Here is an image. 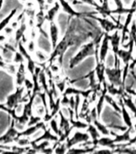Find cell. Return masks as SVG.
Returning <instances> with one entry per match:
<instances>
[{
  "mask_svg": "<svg viewBox=\"0 0 136 154\" xmlns=\"http://www.w3.org/2000/svg\"><path fill=\"white\" fill-rule=\"evenodd\" d=\"M38 4V10H44L45 11L46 7H47L46 4V0H35Z\"/></svg>",
  "mask_w": 136,
  "mask_h": 154,
  "instance_id": "cell-40",
  "label": "cell"
},
{
  "mask_svg": "<svg viewBox=\"0 0 136 154\" xmlns=\"http://www.w3.org/2000/svg\"><path fill=\"white\" fill-rule=\"evenodd\" d=\"M2 32H3V33H4L7 37H10V36H14V29L11 26L8 25V26H6V27L2 30Z\"/></svg>",
  "mask_w": 136,
  "mask_h": 154,
  "instance_id": "cell-39",
  "label": "cell"
},
{
  "mask_svg": "<svg viewBox=\"0 0 136 154\" xmlns=\"http://www.w3.org/2000/svg\"><path fill=\"white\" fill-rule=\"evenodd\" d=\"M0 60H3V59H2V55H1V54H0Z\"/></svg>",
  "mask_w": 136,
  "mask_h": 154,
  "instance_id": "cell-49",
  "label": "cell"
},
{
  "mask_svg": "<svg viewBox=\"0 0 136 154\" xmlns=\"http://www.w3.org/2000/svg\"><path fill=\"white\" fill-rule=\"evenodd\" d=\"M12 63H14L17 65L19 64V63H25V59H24L23 55H22L18 50L14 53V56H13V59H12Z\"/></svg>",
  "mask_w": 136,
  "mask_h": 154,
  "instance_id": "cell-33",
  "label": "cell"
},
{
  "mask_svg": "<svg viewBox=\"0 0 136 154\" xmlns=\"http://www.w3.org/2000/svg\"><path fill=\"white\" fill-rule=\"evenodd\" d=\"M91 140L90 136L86 131L79 129H74L71 134L66 140V144H67V149H69L72 147L77 146L79 144H83L86 142L89 141Z\"/></svg>",
  "mask_w": 136,
  "mask_h": 154,
  "instance_id": "cell-4",
  "label": "cell"
},
{
  "mask_svg": "<svg viewBox=\"0 0 136 154\" xmlns=\"http://www.w3.org/2000/svg\"><path fill=\"white\" fill-rule=\"evenodd\" d=\"M91 123L95 126L96 128L98 129V131L101 135H103V136H110V130L108 128L107 126H106L105 125H103V123L100 122L98 118L93 120Z\"/></svg>",
  "mask_w": 136,
  "mask_h": 154,
  "instance_id": "cell-28",
  "label": "cell"
},
{
  "mask_svg": "<svg viewBox=\"0 0 136 154\" xmlns=\"http://www.w3.org/2000/svg\"><path fill=\"white\" fill-rule=\"evenodd\" d=\"M120 107H121V114H122V120L125 124V126L127 128H133V122H132L131 116H130V113L127 111V108L122 103V98H120Z\"/></svg>",
  "mask_w": 136,
  "mask_h": 154,
  "instance_id": "cell-22",
  "label": "cell"
},
{
  "mask_svg": "<svg viewBox=\"0 0 136 154\" xmlns=\"http://www.w3.org/2000/svg\"><path fill=\"white\" fill-rule=\"evenodd\" d=\"M25 91L26 90L23 86L16 87L15 91L7 96V100H6V103H4L5 105L10 109L15 108L16 105H18L19 103H21L22 97L23 96Z\"/></svg>",
  "mask_w": 136,
  "mask_h": 154,
  "instance_id": "cell-8",
  "label": "cell"
},
{
  "mask_svg": "<svg viewBox=\"0 0 136 154\" xmlns=\"http://www.w3.org/2000/svg\"><path fill=\"white\" fill-rule=\"evenodd\" d=\"M133 128H134V131L136 132V122H135V124H134V125H133Z\"/></svg>",
  "mask_w": 136,
  "mask_h": 154,
  "instance_id": "cell-48",
  "label": "cell"
},
{
  "mask_svg": "<svg viewBox=\"0 0 136 154\" xmlns=\"http://www.w3.org/2000/svg\"><path fill=\"white\" fill-rule=\"evenodd\" d=\"M60 103L62 107H68L69 96H67L66 94H62V96H60Z\"/></svg>",
  "mask_w": 136,
  "mask_h": 154,
  "instance_id": "cell-38",
  "label": "cell"
},
{
  "mask_svg": "<svg viewBox=\"0 0 136 154\" xmlns=\"http://www.w3.org/2000/svg\"><path fill=\"white\" fill-rule=\"evenodd\" d=\"M86 132H87L90 136V138H91V143L93 145L95 146V142L97 141V140L101 137V134L99 133V132L98 131V129L96 128V127L95 125L92 124V123H90L87 125V127H86Z\"/></svg>",
  "mask_w": 136,
  "mask_h": 154,
  "instance_id": "cell-23",
  "label": "cell"
},
{
  "mask_svg": "<svg viewBox=\"0 0 136 154\" xmlns=\"http://www.w3.org/2000/svg\"><path fill=\"white\" fill-rule=\"evenodd\" d=\"M60 11H61V7H60V4L59 3V2L56 0L55 3L50 6V7L46 11V20L48 23L55 21V18L57 17L58 14H59Z\"/></svg>",
  "mask_w": 136,
  "mask_h": 154,
  "instance_id": "cell-18",
  "label": "cell"
},
{
  "mask_svg": "<svg viewBox=\"0 0 136 154\" xmlns=\"http://www.w3.org/2000/svg\"><path fill=\"white\" fill-rule=\"evenodd\" d=\"M27 26H27V21H26V17H23L19 22V26H18V28L14 31V38L16 45L17 43L21 40L22 38L25 35V33L27 30Z\"/></svg>",
  "mask_w": 136,
  "mask_h": 154,
  "instance_id": "cell-20",
  "label": "cell"
},
{
  "mask_svg": "<svg viewBox=\"0 0 136 154\" xmlns=\"http://www.w3.org/2000/svg\"><path fill=\"white\" fill-rule=\"evenodd\" d=\"M25 45H26V50L28 51V52L33 55L35 51L36 50V43L35 39H31V38H30L29 40H27V42H26Z\"/></svg>",
  "mask_w": 136,
  "mask_h": 154,
  "instance_id": "cell-34",
  "label": "cell"
},
{
  "mask_svg": "<svg viewBox=\"0 0 136 154\" xmlns=\"http://www.w3.org/2000/svg\"><path fill=\"white\" fill-rule=\"evenodd\" d=\"M122 98V103H124V105L126 106V108L127 109H129L134 115V117L136 118V104L134 103V100H132V98L131 97V96L129 95H127V96H121Z\"/></svg>",
  "mask_w": 136,
  "mask_h": 154,
  "instance_id": "cell-25",
  "label": "cell"
},
{
  "mask_svg": "<svg viewBox=\"0 0 136 154\" xmlns=\"http://www.w3.org/2000/svg\"><path fill=\"white\" fill-rule=\"evenodd\" d=\"M94 34L85 26L83 16L71 17L65 33L62 35L57 45L52 49L49 55L48 65L57 61L61 67L63 63V57L67 51L71 47H81L89 38H93Z\"/></svg>",
  "mask_w": 136,
  "mask_h": 154,
  "instance_id": "cell-1",
  "label": "cell"
},
{
  "mask_svg": "<svg viewBox=\"0 0 136 154\" xmlns=\"http://www.w3.org/2000/svg\"><path fill=\"white\" fill-rule=\"evenodd\" d=\"M132 77H133V79H134V81H135V84H136V74H133L132 75ZM135 98H134V103H135L136 104V94H135Z\"/></svg>",
  "mask_w": 136,
  "mask_h": 154,
  "instance_id": "cell-46",
  "label": "cell"
},
{
  "mask_svg": "<svg viewBox=\"0 0 136 154\" xmlns=\"http://www.w3.org/2000/svg\"><path fill=\"white\" fill-rule=\"evenodd\" d=\"M134 145H135V147H136V143H134Z\"/></svg>",
  "mask_w": 136,
  "mask_h": 154,
  "instance_id": "cell-50",
  "label": "cell"
},
{
  "mask_svg": "<svg viewBox=\"0 0 136 154\" xmlns=\"http://www.w3.org/2000/svg\"><path fill=\"white\" fill-rule=\"evenodd\" d=\"M132 128H127L122 134H117L115 132L110 131V136H114V140L115 144H126L131 138Z\"/></svg>",
  "mask_w": 136,
  "mask_h": 154,
  "instance_id": "cell-16",
  "label": "cell"
},
{
  "mask_svg": "<svg viewBox=\"0 0 136 154\" xmlns=\"http://www.w3.org/2000/svg\"><path fill=\"white\" fill-rule=\"evenodd\" d=\"M93 91H95V90L91 88H89L87 90H83V89L77 88H74V87L67 86L62 94H66L67 96L79 95L83 99H89V97L91 96V94L92 93Z\"/></svg>",
  "mask_w": 136,
  "mask_h": 154,
  "instance_id": "cell-14",
  "label": "cell"
},
{
  "mask_svg": "<svg viewBox=\"0 0 136 154\" xmlns=\"http://www.w3.org/2000/svg\"><path fill=\"white\" fill-rule=\"evenodd\" d=\"M96 13H93L88 15L87 18H91V19H95L96 21L98 22V24L100 25L101 28L103 29L104 33L110 34L115 30H119V29L122 28V24L120 23H115V22L110 20L107 17H98L95 15Z\"/></svg>",
  "mask_w": 136,
  "mask_h": 154,
  "instance_id": "cell-5",
  "label": "cell"
},
{
  "mask_svg": "<svg viewBox=\"0 0 136 154\" xmlns=\"http://www.w3.org/2000/svg\"><path fill=\"white\" fill-rule=\"evenodd\" d=\"M95 60L96 65L94 70H95V76L96 79H97V81H98V84L102 85L104 82L107 81L105 75V63L100 62L98 60V59H95Z\"/></svg>",
  "mask_w": 136,
  "mask_h": 154,
  "instance_id": "cell-15",
  "label": "cell"
},
{
  "mask_svg": "<svg viewBox=\"0 0 136 154\" xmlns=\"http://www.w3.org/2000/svg\"><path fill=\"white\" fill-rule=\"evenodd\" d=\"M26 64L25 63H22L18 64V67H17L16 73H15V84L16 87H21L23 84L24 79L26 77Z\"/></svg>",
  "mask_w": 136,
  "mask_h": 154,
  "instance_id": "cell-19",
  "label": "cell"
},
{
  "mask_svg": "<svg viewBox=\"0 0 136 154\" xmlns=\"http://www.w3.org/2000/svg\"><path fill=\"white\" fill-rule=\"evenodd\" d=\"M42 120V117L41 116H36L35 114L31 115L30 117H29L28 122H27V125L26 126H31V125H35L36 124H38V122H40Z\"/></svg>",
  "mask_w": 136,
  "mask_h": 154,
  "instance_id": "cell-36",
  "label": "cell"
},
{
  "mask_svg": "<svg viewBox=\"0 0 136 154\" xmlns=\"http://www.w3.org/2000/svg\"><path fill=\"white\" fill-rule=\"evenodd\" d=\"M34 57L35 58V60H37L38 65H42L43 63L47 62L48 59H49V55L46 54V52L43 50L38 48L35 51V52L33 54Z\"/></svg>",
  "mask_w": 136,
  "mask_h": 154,
  "instance_id": "cell-27",
  "label": "cell"
},
{
  "mask_svg": "<svg viewBox=\"0 0 136 154\" xmlns=\"http://www.w3.org/2000/svg\"><path fill=\"white\" fill-rule=\"evenodd\" d=\"M55 86L57 88V89L59 91V92L61 94L63 93V91H65V89L67 88V78L62 79H58V80H55Z\"/></svg>",
  "mask_w": 136,
  "mask_h": 154,
  "instance_id": "cell-32",
  "label": "cell"
},
{
  "mask_svg": "<svg viewBox=\"0 0 136 154\" xmlns=\"http://www.w3.org/2000/svg\"><path fill=\"white\" fill-rule=\"evenodd\" d=\"M113 2L116 6V8H122L124 7L122 3V0H113Z\"/></svg>",
  "mask_w": 136,
  "mask_h": 154,
  "instance_id": "cell-42",
  "label": "cell"
},
{
  "mask_svg": "<svg viewBox=\"0 0 136 154\" xmlns=\"http://www.w3.org/2000/svg\"><path fill=\"white\" fill-rule=\"evenodd\" d=\"M7 36L3 32H0V44H3L5 42H7Z\"/></svg>",
  "mask_w": 136,
  "mask_h": 154,
  "instance_id": "cell-41",
  "label": "cell"
},
{
  "mask_svg": "<svg viewBox=\"0 0 136 154\" xmlns=\"http://www.w3.org/2000/svg\"><path fill=\"white\" fill-rule=\"evenodd\" d=\"M80 2L83 3V4H86L88 6H91V7H93L95 11L100 7V4H98V2H96V0H79Z\"/></svg>",
  "mask_w": 136,
  "mask_h": 154,
  "instance_id": "cell-37",
  "label": "cell"
},
{
  "mask_svg": "<svg viewBox=\"0 0 136 154\" xmlns=\"http://www.w3.org/2000/svg\"><path fill=\"white\" fill-rule=\"evenodd\" d=\"M17 49L22 55H23L24 59H25L26 71L31 75L34 73V70L36 66V62L33 59V55L28 52V51L26 50V46L22 41H19V43H17Z\"/></svg>",
  "mask_w": 136,
  "mask_h": 154,
  "instance_id": "cell-6",
  "label": "cell"
},
{
  "mask_svg": "<svg viewBox=\"0 0 136 154\" xmlns=\"http://www.w3.org/2000/svg\"><path fill=\"white\" fill-rule=\"evenodd\" d=\"M55 1L56 0H46V4H47V7H50V6H51V5L55 3Z\"/></svg>",
  "mask_w": 136,
  "mask_h": 154,
  "instance_id": "cell-45",
  "label": "cell"
},
{
  "mask_svg": "<svg viewBox=\"0 0 136 154\" xmlns=\"http://www.w3.org/2000/svg\"><path fill=\"white\" fill-rule=\"evenodd\" d=\"M105 103L109 104L116 112H121V107H120V104H119V103H117V101L113 98L112 96H110V95H109V94L107 93L106 94L105 96Z\"/></svg>",
  "mask_w": 136,
  "mask_h": 154,
  "instance_id": "cell-30",
  "label": "cell"
},
{
  "mask_svg": "<svg viewBox=\"0 0 136 154\" xmlns=\"http://www.w3.org/2000/svg\"><path fill=\"white\" fill-rule=\"evenodd\" d=\"M43 133L39 136V137L35 140H31V141L35 142V143H38L42 140H50L52 143L56 142L59 139V137L57 135H55L54 132L50 129V128L48 127L47 125H46L43 128Z\"/></svg>",
  "mask_w": 136,
  "mask_h": 154,
  "instance_id": "cell-13",
  "label": "cell"
},
{
  "mask_svg": "<svg viewBox=\"0 0 136 154\" xmlns=\"http://www.w3.org/2000/svg\"><path fill=\"white\" fill-rule=\"evenodd\" d=\"M105 75L106 79H107L109 84L118 88H125V85L122 83V69L121 68L120 63L115 65L114 67H106Z\"/></svg>",
  "mask_w": 136,
  "mask_h": 154,
  "instance_id": "cell-3",
  "label": "cell"
},
{
  "mask_svg": "<svg viewBox=\"0 0 136 154\" xmlns=\"http://www.w3.org/2000/svg\"><path fill=\"white\" fill-rule=\"evenodd\" d=\"M0 110L4 111V112H6L9 113V112H10V110H11V109L7 108V106L5 105L4 103H0Z\"/></svg>",
  "mask_w": 136,
  "mask_h": 154,
  "instance_id": "cell-43",
  "label": "cell"
},
{
  "mask_svg": "<svg viewBox=\"0 0 136 154\" xmlns=\"http://www.w3.org/2000/svg\"><path fill=\"white\" fill-rule=\"evenodd\" d=\"M48 127L50 128V129L52 131L55 135H57L58 137H59L61 135V131L59 129V120H58V115L55 116V117L51 118L49 121H48Z\"/></svg>",
  "mask_w": 136,
  "mask_h": 154,
  "instance_id": "cell-29",
  "label": "cell"
},
{
  "mask_svg": "<svg viewBox=\"0 0 136 154\" xmlns=\"http://www.w3.org/2000/svg\"><path fill=\"white\" fill-rule=\"evenodd\" d=\"M23 86L25 88V90H26V91H32V89H33V87H34V84H33V81H32V79L26 76V78H25V79H24Z\"/></svg>",
  "mask_w": 136,
  "mask_h": 154,
  "instance_id": "cell-35",
  "label": "cell"
},
{
  "mask_svg": "<svg viewBox=\"0 0 136 154\" xmlns=\"http://www.w3.org/2000/svg\"><path fill=\"white\" fill-rule=\"evenodd\" d=\"M31 137H18L15 140L17 145H19L20 147H27L29 145H31Z\"/></svg>",
  "mask_w": 136,
  "mask_h": 154,
  "instance_id": "cell-31",
  "label": "cell"
},
{
  "mask_svg": "<svg viewBox=\"0 0 136 154\" xmlns=\"http://www.w3.org/2000/svg\"><path fill=\"white\" fill-rule=\"evenodd\" d=\"M60 4L61 10L66 13L67 15L71 17H82L87 16L90 13H84V12H79L74 9L71 3H70L67 0H57Z\"/></svg>",
  "mask_w": 136,
  "mask_h": 154,
  "instance_id": "cell-11",
  "label": "cell"
},
{
  "mask_svg": "<svg viewBox=\"0 0 136 154\" xmlns=\"http://www.w3.org/2000/svg\"><path fill=\"white\" fill-rule=\"evenodd\" d=\"M70 123H71V127L74 128V129H79V130H84L86 129V127L88 124L84 121L83 120H81V119H76L73 117H69Z\"/></svg>",
  "mask_w": 136,
  "mask_h": 154,
  "instance_id": "cell-26",
  "label": "cell"
},
{
  "mask_svg": "<svg viewBox=\"0 0 136 154\" xmlns=\"http://www.w3.org/2000/svg\"><path fill=\"white\" fill-rule=\"evenodd\" d=\"M17 14H18V8H14L13 10H11V11L10 12L7 16L4 17L0 21V32H2V30L11 23V22L14 19V18Z\"/></svg>",
  "mask_w": 136,
  "mask_h": 154,
  "instance_id": "cell-24",
  "label": "cell"
},
{
  "mask_svg": "<svg viewBox=\"0 0 136 154\" xmlns=\"http://www.w3.org/2000/svg\"><path fill=\"white\" fill-rule=\"evenodd\" d=\"M3 2H4V0H0V11L2 8V6H3Z\"/></svg>",
  "mask_w": 136,
  "mask_h": 154,
  "instance_id": "cell-47",
  "label": "cell"
},
{
  "mask_svg": "<svg viewBox=\"0 0 136 154\" xmlns=\"http://www.w3.org/2000/svg\"><path fill=\"white\" fill-rule=\"evenodd\" d=\"M110 42H109V34L104 33L102 39L100 41L99 46H98V60L100 62H106L108 53L110 51Z\"/></svg>",
  "mask_w": 136,
  "mask_h": 154,
  "instance_id": "cell-10",
  "label": "cell"
},
{
  "mask_svg": "<svg viewBox=\"0 0 136 154\" xmlns=\"http://www.w3.org/2000/svg\"><path fill=\"white\" fill-rule=\"evenodd\" d=\"M96 44H99V43H96L95 41L92 39V40L87 41L86 43H83L81 47H79V50L78 51V52L75 53V55L70 60V68L71 69L74 68L84 60H86L87 57L94 56L95 53Z\"/></svg>",
  "mask_w": 136,
  "mask_h": 154,
  "instance_id": "cell-2",
  "label": "cell"
},
{
  "mask_svg": "<svg viewBox=\"0 0 136 154\" xmlns=\"http://www.w3.org/2000/svg\"><path fill=\"white\" fill-rule=\"evenodd\" d=\"M118 144H115L114 138L110 137V136H103L100 137L95 142V146L101 147V148H109L114 149L117 147Z\"/></svg>",
  "mask_w": 136,
  "mask_h": 154,
  "instance_id": "cell-21",
  "label": "cell"
},
{
  "mask_svg": "<svg viewBox=\"0 0 136 154\" xmlns=\"http://www.w3.org/2000/svg\"><path fill=\"white\" fill-rule=\"evenodd\" d=\"M48 35H49V40L52 49L57 45L59 41L61 38V31L59 24L55 21L48 23Z\"/></svg>",
  "mask_w": 136,
  "mask_h": 154,
  "instance_id": "cell-9",
  "label": "cell"
},
{
  "mask_svg": "<svg viewBox=\"0 0 136 154\" xmlns=\"http://www.w3.org/2000/svg\"><path fill=\"white\" fill-rule=\"evenodd\" d=\"M19 130L17 129L14 126V120L11 119V122L10 127L7 128V132L4 134L0 137V144L3 145H10L12 143H14L16 140L18 134H19Z\"/></svg>",
  "mask_w": 136,
  "mask_h": 154,
  "instance_id": "cell-7",
  "label": "cell"
},
{
  "mask_svg": "<svg viewBox=\"0 0 136 154\" xmlns=\"http://www.w3.org/2000/svg\"><path fill=\"white\" fill-rule=\"evenodd\" d=\"M47 125L43 120H41L40 122H38V124H36L35 125H31V126H26V128L23 129V131H20L19 132V134H18V137H31L32 135L35 133V132H37L38 130L43 128L45 125ZM17 137V138H18Z\"/></svg>",
  "mask_w": 136,
  "mask_h": 154,
  "instance_id": "cell-17",
  "label": "cell"
},
{
  "mask_svg": "<svg viewBox=\"0 0 136 154\" xmlns=\"http://www.w3.org/2000/svg\"><path fill=\"white\" fill-rule=\"evenodd\" d=\"M109 42L111 50L114 54V57H116L117 51L119 50L121 45V35H120L119 30H115L110 34H109Z\"/></svg>",
  "mask_w": 136,
  "mask_h": 154,
  "instance_id": "cell-12",
  "label": "cell"
},
{
  "mask_svg": "<svg viewBox=\"0 0 136 154\" xmlns=\"http://www.w3.org/2000/svg\"><path fill=\"white\" fill-rule=\"evenodd\" d=\"M7 63L5 62L4 60H0V69L4 70L6 66H7Z\"/></svg>",
  "mask_w": 136,
  "mask_h": 154,
  "instance_id": "cell-44",
  "label": "cell"
}]
</instances>
